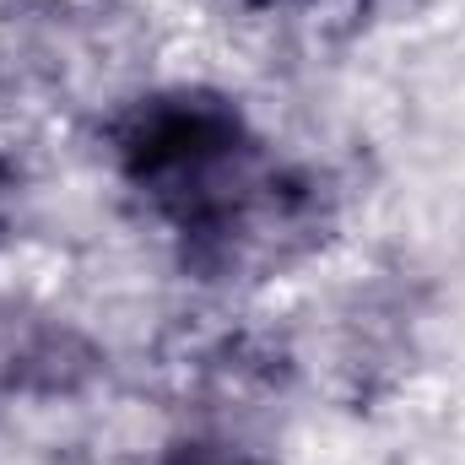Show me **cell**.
<instances>
[{"label":"cell","mask_w":465,"mask_h":465,"mask_svg":"<svg viewBox=\"0 0 465 465\" xmlns=\"http://www.w3.org/2000/svg\"><path fill=\"white\" fill-rule=\"evenodd\" d=\"M114 163L135 195L184 238V260L223 276L298 228V190L265 163L238 104L206 87H168L124 104L109 124Z\"/></svg>","instance_id":"cell-1"},{"label":"cell","mask_w":465,"mask_h":465,"mask_svg":"<svg viewBox=\"0 0 465 465\" xmlns=\"http://www.w3.org/2000/svg\"><path fill=\"white\" fill-rule=\"evenodd\" d=\"M157 465H265V460L249 455V450H238V444H223V439H184Z\"/></svg>","instance_id":"cell-2"},{"label":"cell","mask_w":465,"mask_h":465,"mask_svg":"<svg viewBox=\"0 0 465 465\" xmlns=\"http://www.w3.org/2000/svg\"><path fill=\"white\" fill-rule=\"evenodd\" d=\"M16 190H22V179H16L11 157H0V238L11 232V217H16Z\"/></svg>","instance_id":"cell-3"},{"label":"cell","mask_w":465,"mask_h":465,"mask_svg":"<svg viewBox=\"0 0 465 465\" xmlns=\"http://www.w3.org/2000/svg\"><path fill=\"white\" fill-rule=\"evenodd\" d=\"M243 5H254V11H287V5H303V0H243Z\"/></svg>","instance_id":"cell-4"}]
</instances>
